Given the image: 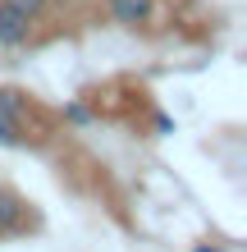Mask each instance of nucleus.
<instances>
[{"label": "nucleus", "instance_id": "nucleus-3", "mask_svg": "<svg viewBox=\"0 0 247 252\" xmlns=\"http://www.w3.org/2000/svg\"><path fill=\"white\" fill-rule=\"evenodd\" d=\"M110 14H114L119 23L137 28V23H147V19H151V0H110Z\"/></svg>", "mask_w": 247, "mask_h": 252}, {"label": "nucleus", "instance_id": "nucleus-5", "mask_svg": "<svg viewBox=\"0 0 247 252\" xmlns=\"http://www.w3.org/2000/svg\"><path fill=\"white\" fill-rule=\"evenodd\" d=\"M197 252H224V248H215V243H211V248H206V243H197Z\"/></svg>", "mask_w": 247, "mask_h": 252}, {"label": "nucleus", "instance_id": "nucleus-1", "mask_svg": "<svg viewBox=\"0 0 247 252\" xmlns=\"http://www.w3.org/2000/svg\"><path fill=\"white\" fill-rule=\"evenodd\" d=\"M41 229V216L37 206L23 197V192H14L0 184V239H23V234Z\"/></svg>", "mask_w": 247, "mask_h": 252}, {"label": "nucleus", "instance_id": "nucleus-4", "mask_svg": "<svg viewBox=\"0 0 247 252\" xmlns=\"http://www.w3.org/2000/svg\"><path fill=\"white\" fill-rule=\"evenodd\" d=\"M0 5H5V9H14V14H23V19H41V14H46V5H51V0H0Z\"/></svg>", "mask_w": 247, "mask_h": 252}, {"label": "nucleus", "instance_id": "nucleus-2", "mask_svg": "<svg viewBox=\"0 0 247 252\" xmlns=\"http://www.w3.org/2000/svg\"><path fill=\"white\" fill-rule=\"evenodd\" d=\"M27 41H32V19H23V14L0 5V46L19 51V46H27Z\"/></svg>", "mask_w": 247, "mask_h": 252}]
</instances>
